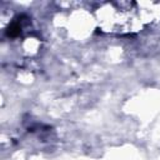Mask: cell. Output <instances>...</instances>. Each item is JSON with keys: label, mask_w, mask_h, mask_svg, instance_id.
Masks as SVG:
<instances>
[{"label": "cell", "mask_w": 160, "mask_h": 160, "mask_svg": "<svg viewBox=\"0 0 160 160\" xmlns=\"http://www.w3.org/2000/svg\"><path fill=\"white\" fill-rule=\"evenodd\" d=\"M138 2H106L98 10V21L105 32L131 34L139 31L146 22L141 19Z\"/></svg>", "instance_id": "cell-1"}, {"label": "cell", "mask_w": 160, "mask_h": 160, "mask_svg": "<svg viewBox=\"0 0 160 160\" xmlns=\"http://www.w3.org/2000/svg\"><path fill=\"white\" fill-rule=\"evenodd\" d=\"M28 20H29V19H28L25 15H20V16H18L16 19H14V20L9 24L8 29L5 30L6 35H8L9 38H11V39H15V38H19L20 35H22L24 29H25L26 25H28Z\"/></svg>", "instance_id": "cell-2"}]
</instances>
